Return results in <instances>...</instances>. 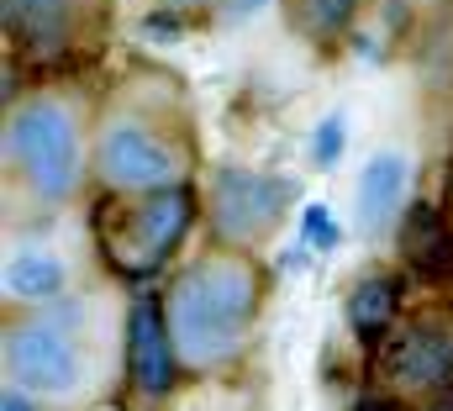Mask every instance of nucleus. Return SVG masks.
Segmentation results:
<instances>
[{
	"instance_id": "f257e3e1",
	"label": "nucleus",
	"mask_w": 453,
	"mask_h": 411,
	"mask_svg": "<svg viewBox=\"0 0 453 411\" xmlns=\"http://www.w3.org/2000/svg\"><path fill=\"white\" fill-rule=\"evenodd\" d=\"M258 296H264V280H258L248 253L196 259L164 301L180 359L196 364V369H217L232 353H242V343L253 332V316H258Z\"/></svg>"
},
{
	"instance_id": "f03ea898",
	"label": "nucleus",
	"mask_w": 453,
	"mask_h": 411,
	"mask_svg": "<svg viewBox=\"0 0 453 411\" xmlns=\"http://www.w3.org/2000/svg\"><path fill=\"white\" fill-rule=\"evenodd\" d=\"M190 221H196V190L190 185H169V190H148V196H116L96 211L101 259L121 280H148L185 243Z\"/></svg>"
},
{
	"instance_id": "7ed1b4c3",
	"label": "nucleus",
	"mask_w": 453,
	"mask_h": 411,
	"mask_svg": "<svg viewBox=\"0 0 453 411\" xmlns=\"http://www.w3.org/2000/svg\"><path fill=\"white\" fill-rule=\"evenodd\" d=\"M11 153L42 201H64L80 185V137L58 105H21L11 116Z\"/></svg>"
},
{
	"instance_id": "20e7f679",
	"label": "nucleus",
	"mask_w": 453,
	"mask_h": 411,
	"mask_svg": "<svg viewBox=\"0 0 453 411\" xmlns=\"http://www.w3.org/2000/svg\"><path fill=\"white\" fill-rule=\"evenodd\" d=\"M180 348L169 332V316L153 296L132 301L127 316V407L132 411H158L169 401L174 380H180Z\"/></svg>"
},
{
	"instance_id": "39448f33",
	"label": "nucleus",
	"mask_w": 453,
	"mask_h": 411,
	"mask_svg": "<svg viewBox=\"0 0 453 411\" xmlns=\"http://www.w3.org/2000/svg\"><path fill=\"white\" fill-rule=\"evenodd\" d=\"M96 164H101V180H106V185L148 196V190L180 185V164H185V159H180V148H174L164 132H153V127H142V121H111V127L101 132Z\"/></svg>"
},
{
	"instance_id": "423d86ee",
	"label": "nucleus",
	"mask_w": 453,
	"mask_h": 411,
	"mask_svg": "<svg viewBox=\"0 0 453 411\" xmlns=\"http://www.w3.org/2000/svg\"><path fill=\"white\" fill-rule=\"evenodd\" d=\"M380 375L395 391H449L453 385V311H417L390 348L380 353Z\"/></svg>"
},
{
	"instance_id": "0eeeda50",
	"label": "nucleus",
	"mask_w": 453,
	"mask_h": 411,
	"mask_svg": "<svg viewBox=\"0 0 453 411\" xmlns=\"http://www.w3.org/2000/svg\"><path fill=\"white\" fill-rule=\"evenodd\" d=\"M5 369L42 396H64L80 380V348L58 322H21L5 332Z\"/></svg>"
},
{
	"instance_id": "6e6552de",
	"label": "nucleus",
	"mask_w": 453,
	"mask_h": 411,
	"mask_svg": "<svg viewBox=\"0 0 453 411\" xmlns=\"http://www.w3.org/2000/svg\"><path fill=\"white\" fill-rule=\"evenodd\" d=\"M290 185L253 174V169H222L211 185V232L222 243H248L264 227H274V216L285 211Z\"/></svg>"
},
{
	"instance_id": "1a4fd4ad",
	"label": "nucleus",
	"mask_w": 453,
	"mask_h": 411,
	"mask_svg": "<svg viewBox=\"0 0 453 411\" xmlns=\"http://www.w3.org/2000/svg\"><path fill=\"white\" fill-rule=\"evenodd\" d=\"M0 21L11 48H21L32 64H53L80 37V0H0Z\"/></svg>"
},
{
	"instance_id": "9d476101",
	"label": "nucleus",
	"mask_w": 453,
	"mask_h": 411,
	"mask_svg": "<svg viewBox=\"0 0 453 411\" xmlns=\"http://www.w3.org/2000/svg\"><path fill=\"white\" fill-rule=\"evenodd\" d=\"M401 259L422 280H449L453 275V221L433 201H417L401 221Z\"/></svg>"
},
{
	"instance_id": "9b49d317",
	"label": "nucleus",
	"mask_w": 453,
	"mask_h": 411,
	"mask_svg": "<svg viewBox=\"0 0 453 411\" xmlns=\"http://www.w3.org/2000/svg\"><path fill=\"white\" fill-rule=\"evenodd\" d=\"M401 190H406V159L401 153H374L358 174V227L380 232L401 211Z\"/></svg>"
},
{
	"instance_id": "f8f14e48",
	"label": "nucleus",
	"mask_w": 453,
	"mask_h": 411,
	"mask_svg": "<svg viewBox=\"0 0 453 411\" xmlns=\"http://www.w3.org/2000/svg\"><path fill=\"white\" fill-rule=\"evenodd\" d=\"M395 311H401V280L390 275H374V280H358L348 291V327L364 348H374L390 327H395Z\"/></svg>"
},
{
	"instance_id": "ddd939ff",
	"label": "nucleus",
	"mask_w": 453,
	"mask_h": 411,
	"mask_svg": "<svg viewBox=\"0 0 453 411\" xmlns=\"http://www.w3.org/2000/svg\"><path fill=\"white\" fill-rule=\"evenodd\" d=\"M58 285H64V269H58V259H48V253H21V259H11V269H5V291L21 296V301H42V296H53Z\"/></svg>"
},
{
	"instance_id": "4468645a",
	"label": "nucleus",
	"mask_w": 453,
	"mask_h": 411,
	"mask_svg": "<svg viewBox=\"0 0 453 411\" xmlns=\"http://www.w3.org/2000/svg\"><path fill=\"white\" fill-rule=\"evenodd\" d=\"M301 5V27L311 32V37H333L348 27V16L358 11V0H296Z\"/></svg>"
},
{
	"instance_id": "2eb2a0df",
	"label": "nucleus",
	"mask_w": 453,
	"mask_h": 411,
	"mask_svg": "<svg viewBox=\"0 0 453 411\" xmlns=\"http://www.w3.org/2000/svg\"><path fill=\"white\" fill-rule=\"evenodd\" d=\"M301 237L311 243V248H338V221H333V211L317 201L306 206V216H301Z\"/></svg>"
},
{
	"instance_id": "dca6fc26",
	"label": "nucleus",
	"mask_w": 453,
	"mask_h": 411,
	"mask_svg": "<svg viewBox=\"0 0 453 411\" xmlns=\"http://www.w3.org/2000/svg\"><path fill=\"white\" fill-rule=\"evenodd\" d=\"M311 153H317V164H322V169H333V164L342 159V116H338V111H333V116L317 127V137H311Z\"/></svg>"
},
{
	"instance_id": "f3484780",
	"label": "nucleus",
	"mask_w": 453,
	"mask_h": 411,
	"mask_svg": "<svg viewBox=\"0 0 453 411\" xmlns=\"http://www.w3.org/2000/svg\"><path fill=\"white\" fill-rule=\"evenodd\" d=\"M353 411H401V407H395L390 396H358V401H353Z\"/></svg>"
},
{
	"instance_id": "a211bd4d",
	"label": "nucleus",
	"mask_w": 453,
	"mask_h": 411,
	"mask_svg": "<svg viewBox=\"0 0 453 411\" xmlns=\"http://www.w3.org/2000/svg\"><path fill=\"white\" fill-rule=\"evenodd\" d=\"M169 11H201V5H211V0H164Z\"/></svg>"
},
{
	"instance_id": "6ab92c4d",
	"label": "nucleus",
	"mask_w": 453,
	"mask_h": 411,
	"mask_svg": "<svg viewBox=\"0 0 453 411\" xmlns=\"http://www.w3.org/2000/svg\"><path fill=\"white\" fill-rule=\"evenodd\" d=\"M0 407H5V411H32L21 396H16V391H5V401H0Z\"/></svg>"
},
{
	"instance_id": "aec40b11",
	"label": "nucleus",
	"mask_w": 453,
	"mask_h": 411,
	"mask_svg": "<svg viewBox=\"0 0 453 411\" xmlns=\"http://www.w3.org/2000/svg\"><path fill=\"white\" fill-rule=\"evenodd\" d=\"M427 411H453V396H443V401H438V407H427Z\"/></svg>"
}]
</instances>
